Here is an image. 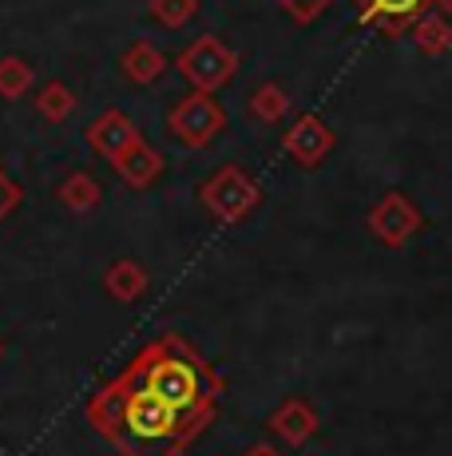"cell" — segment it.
Masks as SVG:
<instances>
[{
	"label": "cell",
	"instance_id": "cell-13",
	"mask_svg": "<svg viewBox=\"0 0 452 456\" xmlns=\"http://www.w3.org/2000/svg\"><path fill=\"white\" fill-rule=\"evenodd\" d=\"M242 456H282V452H278V449H274V444L258 441V444H250V449H246V452H242Z\"/></svg>",
	"mask_w": 452,
	"mask_h": 456
},
{
	"label": "cell",
	"instance_id": "cell-11",
	"mask_svg": "<svg viewBox=\"0 0 452 456\" xmlns=\"http://www.w3.org/2000/svg\"><path fill=\"white\" fill-rule=\"evenodd\" d=\"M135 155H139V159H124L119 167L127 171V179H132V183H147L155 171H159V159H155L151 151H135Z\"/></svg>",
	"mask_w": 452,
	"mask_h": 456
},
{
	"label": "cell",
	"instance_id": "cell-4",
	"mask_svg": "<svg viewBox=\"0 0 452 456\" xmlns=\"http://www.w3.org/2000/svg\"><path fill=\"white\" fill-rule=\"evenodd\" d=\"M369 226L385 247H405L416 231H421V215L405 195H389L369 210Z\"/></svg>",
	"mask_w": 452,
	"mask_h": 456
},
{
	"label": "cell",
	"instance_id": "cell-8",
	"mask_svg": "<svg viewBox=\"0 0 452 456\" xmlns=\"http://www.w3.org/2000/svg\"><path fill=\"white\" fill-rule=\"evenodd\" d=\"M182 68L190 72V80H198L203 87H214L219 80L230 76L234 64H230V56H226V52L214 48V44H198V48L190 52L187 60H182Z\"/></svg>",
	"mask_w": 452,
	"mask_h": 456
},
{
	"label": "cell",
	"instance_id": "cell-9",
	"mask_svg": "<svg viewBox=\"0 0 452 456\" xmlns=\"http://www.w3.org/2000/svg\"><path fill=\"white\" fill-rule=\"evenodd\" d=\"M143 290H147V274L135 266V262H119V266L108 270V294L111 297H119V302H135Z\"/></svg>",
	"mask_w": 452,
	"mask_h": 456
},
{
	"label": "cell",
	"instance_id": "cell-12",
	"mask_svg": "<svg viewBox=\"0 0 452 456\" xmlns=\"http://www.w3.org/2000/svg\"><path fill=\"white\" fill-rule=\"evenodd\" d=\"M282 108H286V100L278 95V87H262V95L254 100V111H258V116H266V119H274Z\"/></svg>",
	"mask_w": 452,
	"mask_h": 456
},
{
	"label": "cell",
	"instance_id": "cell-7",
	"mask_svg": "<svg viewBox=\"0 0 452 456\" xmlns=\"http://www.w3.org/2000/svg\"><path fill=\"white\" fill-rule=\"evenodd\" d=\"M219 127H222V111L206 100H190L175 111V131L187 143H206Z\"/></svg>",
	"mask_w": 452,
	"mask_h": 456
},
{
	"label": "cell",
	"instance_id": "cell-1",
	"mask_svg": "<svg viewBox=\"0 0 452 456\" xmlns=\"http://www.w3.org/2000/svg\"><path fill=\"white\" fill-rule=\"evenodd\" d=\"M88 420L124 456H182L203 428L124 370L88 405Z\"/></svg>",
	"mask_w": 452,
	"mask_h": 456
},
{
	"label": "cell",
	"instance_id": "cell-2",
	"mask_svg": "<svg viewBox=\"0 0 452 456\" xmlns=\"http://www.w3.org/2000/svg\"><path fill=\"white\" fill-rule=\"evenodd\" d=\"M139 381L151 385L167 405H175L187 420H195L198 428H206L219 413L222 397V377L203 362L195 346L179 333H163V338L147 341L139 349V357L127 365Z\"/></svg>",
	"mask_w": 452,
	"mask_h": 456
},
{
	"label": "cell",
	"instance_id": "cell-6",
	"mask_svg": "<svg viewBox=\"0 0 452 456\" xmlns=\"http://www.w3.org/2000/svg\"><path fill=\"white\" fill-rule=\"evenodd\" d=\"M329 147H334V135H329V127L314 116L298 119V127L286 135V151H290V159H298L302 167H314Z\"/></svg>",
	"mask_w": 452,
	"mask_h": 456
},
{
	"label": "cell",
	"instance_id": "cell-5",
	"mask_svg": "<svg viewBox=\"0 0 452 456\" xmlns=\"http://www.w3.org/2000/svg\"><path fill=\"white\" fill-rule=\"evenodd\" d=\"M270 428L278 436H282L286 444H310L318 436V428H321V420L314 413V405L310 401H302V397H286L282 405L274 409V417H270Z\"/></svg>",
	"mask_w": 452,
	"mask_h": 456
},
{
	"label": "cell",
	"instance_id": "cell-10",
	"mask_svg": "<svg viewBox=\"0 0 452 456\" xmlns=\"http://www.w3.org/2000/svg\"><path fill=\"white\" fill-rule=\"evenodd\" d=\"M424 8V0H369V16H381L385 24H408Z\"/></svg>",
	"mask_w": 452,
	"mask_h": 456
},
{
	"label": "cell",
	"instance_id": "cell-3",
	"mask_svg": "<svg viewBox=\"0 0 452 456\" xmlns=\"http://www.w3.org/2000/svg\"><path fill=\"white\" fill-rule=\"evenodd\" d=\"M203 199H206V207L222 218V223H238V218L258 203V191H254V183H250L242 171L226 167L222 175H214V179H211V187L203 191Z\"/></svg>",
	"mask_w": 452,
	"mask_h": 456
}]
</instances>
